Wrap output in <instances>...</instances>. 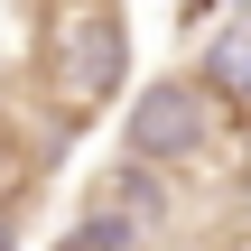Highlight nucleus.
I'll use <instances>...</instances> for the list:
<instances>
[{
	"instance_id": "obj_4",
	"label": "nucleus",
	"mask_w": 251,
	"mask_h": 251,
	"mask_svg": "<svg viewBox=\"0 0 251 251\" xmlns=\"http://www.w3.org/2000/svg\"><path fill=\"white\" fill-rule=\"evenodd\" d=\"M102 186H112L102 205H112V214H130V224L149 233V214H158V168H130V158H121V168H112Z\"/></svg>"
},
{
	"instance_id": "obj_6",
	"label": "nucleus",
	"mask_w": 251,
	"mask_h": 251,
	"mask_svg": "<svg viewBox=\"0 0 251 251\" xmlns=\"http://www.w3.org/2000/svg\"><path fill=\"white\" fill-rule=\"evenodd\" d=\"M0 251H19V205L0 196Z\"/></svg>"
},
{
	"instance_id": "obj_5",
	"label": "nucleus",
	"mask_w": 251,
	"mask_h": 251,
	"mask_svg": "<svg viewBox=\"0 0 251 251\" xmlns=\"http://www.w3.org/2000/svg\"><path fill=\"white\" fill-rule=\"evenodd\" d=\"M65 251H140V224H130V214H112V205H93V214L65 233Z\"/></svg>"
},
{
	"instance_id": "obj_3",
	"label": "nucleus",
	"mask_w": 251,
	"mask_h": 251,
	"mask_svg": "<svg viewBox=\"0 0 251 251\" xmlns=\"http://www.w3.org/2000/svg\"><path fill=\"white\" fill-rule=\"evenodd\" d=\"M214 102H251V28H233V37H214L205 47V75H196Z\"/></svg>"
},
{
	"instance_id": "obj_7",
	"label": "nucleus",
	"mask_w": 251,
	"mask_h": 251,
	"mask_svg": "<svg viewBox=\"0 0 251 251\" xmlns=\"http://www.w3.org/2000/svg\"><path fill=\"white\" fill-rule=\"evenodd\" d=\"M224 251H251V242H224Z\"/></svg>"
},
{
	"instance_id": "obj_1",
	"label": "nucleus",
	"mask_w": 251,
	"mask_h": 251,
	"mask_svg": "<svg viewBox=\"0 0 251 251\" xmlns=\"http://www.w3.org/2000/svg\"><path fill=\"white\" fill-rule=\"evenodd\" d=\"M130 75V28L112 0H56L47 9V37H37V84L65 121H93Z\"/></svg>"
},
{
	"instance_id": "obj_2",
	"label": "nucleus",
	"mask_w": 251,
	"mask_h": 251,
	"mask_svg": "<svg viewBox=\"0 0 251 251\" xmlns=\"http://www.w3.org/2000/svg\"><path fill=\"white\" fill-rule=\"evenodd\" d=\"M205 140H214V93H205L196 75H158V84L121 112L130 168H177V158H196Z\"/></svg>"
}]
</instances>
